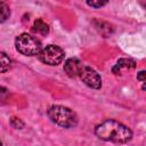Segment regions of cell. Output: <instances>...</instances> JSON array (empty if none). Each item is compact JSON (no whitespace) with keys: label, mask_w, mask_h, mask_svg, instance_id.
I'll list each match as a JSON object with an SVG mask.
<instances>
[{"label":"cell","mask_w":146,"mask_h":146,"mask_svg":"<svg viewBox=\"0 0 146 146\" xmlns=\"http://www.w3.org/2000/svg\"><path fill=\"white\" fill-rule=\"evenodd\" d=\"M95 135L102 140L116 144H125L132 138V131L127 125L112 119H107L96 125Z\"/></svg>","instance_id":"cell-1"},{"label":"cell","mask_w":146,"mask_h":146,"mask_svg":"<svg viewBox=\"0 0 146 146\" xmlns=\"http://www.w3.org/2000/svg\"><path fill=\"white\" fill-rule=\"evenodd\" d=\"M47 115L51 122L62 128H74L79 123L76 113L70 107L63 105H51L47 110Z\"/></svg>","instance_id":"cell-2"},{"label":"cell","mask_w":146,"mask_h":146,"mask_svg":"<svg viewBox=\"0 0 146 146\" xmlns=\"http://www.w3.org/2000/svg\"><path fill=\"white\" fill-rule=\"evenodd\" d=\"M15 47L24 56H35L42 49L41 42L36 36L29 33H22L15 39Z\"/></svg>","instance_id":"cell-3"},{"label":"cell","mask_w":146,"mask_h":146,"mask_svg":"<svg viewBox=\"0 0 146 146\" xmlns=\"http://www.w3.org/2000/svg\"><path fill=\"white\" fill-rule=\"evenodd\" d=\"M36 56L41 63L49 66H57L64 60L65 54L59 46L48 44L44 48H42Z\"/></svg>","instance_id":"cell-4"},{"label":"cell","mask_w":146,"mask_h":146,"mask_svg":"<svg viewBox=\"0 0 146 146\" xmlns=\"http://www.w3.org/2000/svg\"><path fill=\"white\" fill-rule=\"evenodd\" d=\"M78 78H80L81 81L86 86H88V87H90L92 89L98 90V89L102 88V78H100V75L92 67H90L88 65L83 64L81 66Z\"/></svg>","instance_id":"cell-5"},{"label":"cell","mask_w":146,"mask_h":146,"mask_svg":"<svg viewBox=\"0 0 146 146\" xmlns=\"http://www.w3.org/2000/svg\"><path fill=\"white\" fill-rule=\"evenodd\" d=\"M82 65V62L78 58H68L64 63V71L70 78H78Z\"/></svg>","instance_id":"cell-6"},{"label":"cell","mask_w":146,"mask_h":146,"mask_svg":"<svg viewBox=\"0 0 146 146\" xmlns=\"http://www.w3.org/2000/svg\"><path fill=\"white\" fill-rule=\"evenodd\" d=\"M136 67V62L131 58H121L117 60V63L113 66L112 72L115 75H121L124 71H130Z\"/></svg>","instance_id":"cell-7"},{"label":"cell","mask_w":146,"mask_h":146,"mask_svg":"<svg viewBox=\"0 0 146 146\" xmlns=\"http://www.w3.org/2000/svg\"><path fill=\"white\" fill-rule=\"evenodd\" d=\"M32 31L38 33V34H41V35H46L49 33V26L48 24L42 21L41 18H38L34 21L33 23V26H32Z\"/></svg>","instance_id":"cell-8"},{"label":"cell","mask_w":146,"mask_h":146,"mask_svg":"<svg viewBox=\"0 0 146 146\" xmlns=\"http://www.w3.org/2000/svg\"><path fill=\"white\" fill-rule=\"evenodd\" d=\"M13 66V62L10 59V57L3 52L0 51V73H6L8 72Z\"/></svg>","instance_id":"cell-9"},{"label":"cell","mask_w":146,"mask_h":146,"mask_svg":"<svg viewBox=\"0 0 146 146\" xmlns=\"http://www.w3.org/2000/svg\"><path fill=\"white\" fill-rule=\"evenodd\" d=\"M10 16V9L7 3L0 1V23H5Z\"/></svg>","instance_id":"cell-10"},{"label":"cell","mask_w":146,"mask_h":146,"mask_svg":"<svg viewBox=\"0 0 146 146\" xmlns=\"http://www.w3.org/2000/svg\"><path fill=\"white\" fill-rule=\"evenodd\" d=\"M94 24H95V26H96V29L99 31V33H102L103 35H104V31L106 30V33L108 34V35H111L112 34V27H111V25L108 24V23H105V22H99V21H95L94 22Z\"/></svg>","instance_id":"cell-11"},{"label":"cell","mask_w":146,"mask_h":146,"mask_svg":"<svg viewBox=\"0 0 146 146\" xmlns=\"http://www.w3.org/2000/svg\"><path fill=\"white\" fill-rule=\"evenodd\" d=\"M10 125L14 128V129H23L24 128V122L19 119V117H16V116H13L10 117Z\"/></svg>","instance_id":"cell-12"},{"label":"cell","mask_w":146,"mask_h":146,"mask_svg":"<svg viewBox=\"0 0 146 146\" xmlns=\"http://www.w3.org/2000/svg\"><path fill=\"white\" fill-rule=\"evenodd\" d=\"M87 5L92 8H100L107 5V1H87Z\"/></svg>","instance_id":"cell-13"},{"label":"cell","mask_w":146,"mask_h":146,"mask_svg":"<svg viewBox=\"0 0 146 146\" xmlns=\"http://www.w3.org/2000/svg\"><path fill=\"white\" fill-rule=\"evenodd\" d=\"M7 97H8V90L0 86V102L5 100Z\"/></svg>","instance_id":"cell-14"},{"label":"cell","mask_w":146,"mask_h":146,"mask_svg":"<svg viewBox=\"0 0 146 146\" xmlns=\"http://www.w3.org/2000/svg\"><path fill=\"white\" fill-rule=\"evenodd\" d=\"M137 80H139L141 83L145 82V71H140L137 73Z\"/></svg>","instance_id":"cell-15"},{"label":"cell","mask_w":146,"mask_h":146,"mask_svg":"<svg viewBox=\"0 0 146 146\" xmlns=\"http://www.w3.org/2000/svg\"><path fill=\"white\" fill-rule=\"evenodd\" d=\"M0 146H3V144H2V141L0 140Z\"/></svg>","instance_id":"cell-16"}]
</instances>
